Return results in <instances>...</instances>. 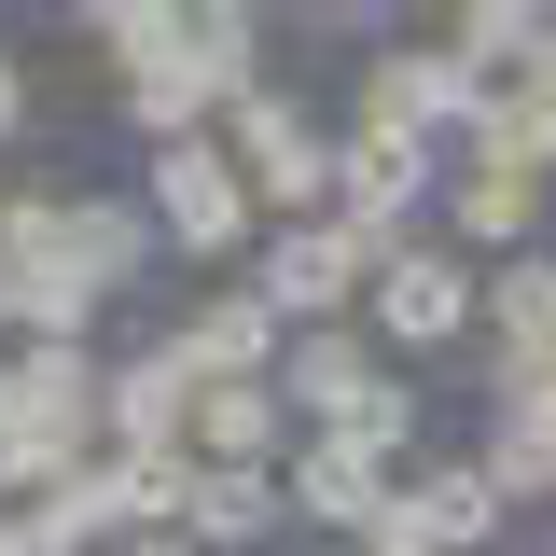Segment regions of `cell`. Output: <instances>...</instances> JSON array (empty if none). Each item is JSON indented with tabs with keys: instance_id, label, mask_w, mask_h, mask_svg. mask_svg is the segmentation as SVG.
I'll use <instances>...</instances> for the list:
<instances>
[{
	"instance_id": "obj_1",
	"label": "cell",
	"mask_w": 556,
	"mask_h": 556,
	"mask_svg": "<svg viewBox=\"0 0 556 556\" xmlns=\"http://www.w3.org/2000/svg\"><path fill=\"white\" fill-rule=\"evenodd\" d=\"M362 334L390 348V362H445V348H486V265L431 223V237H404L390 265H376V292H362Z\"/></svg>"
},
{
	"instance_id": "obj_2",
	"label": "cell",
	"mask_w": 556,
	"mask_h": 556,
	"mask_svg": "<svg viewBox=\"0 0 556 556\" xmlns=\"http://www.w3.org/2000/svg\"><path fill=\"white\" fill-rule=\"evenodd\" d=\"M139 195H153V237H167V251H195V265H237V278H251V251H265V195L237 181V153H223V139L153 153V181H139Z\"/></svg>"
},
{
	"instance_id": "obj_3",
	"label": "cell",
	"mask_w": 556,
	"mask_h": 556,
	"mask_svg": "<svg viewBox=\"0 0 556 556\" xmlns=\"http://www.w3.org/2000/svg\"><path fill=\"white\" fill-rule=\"evenodd\" d=\"M376 265H390V251H376L348 208H320V223H278L265 251H251V292H265L292 334H320V320H348V306L376 292Z\"/></svg>"
},
{
	"instance_id": "obj_4",
	"label": "cell",
	"mask_w": 556,
	"mask_h": 556,
	"mask_svg": "<svg viewBox=\"0 0 556 556\" xmlns=\"http://www.w3.org/2000/svg\"><path fill=\"white\" fill-rule=\"evenodd\" d=\"M223 153H237V181L265 195V237L334 208V139H320V112H306V98H278V84L223 112Z\"/></svg>"
},
{
	"instance_id": "obj_5",
	"label": "cell",
	"mask_w": 556,
	"mask_h": 556,
	"mask_svg": "<svg viewBox=\"0 0 556 556\" xmlns=\"http://www.w3.org/2000/svg\"><path fill=\"white\" fill-rule=\"evenodd\" d=\"M473 112H486V84L445 56V42H376V56H362V98H348L362 139H431V153H459Z\"/></svg>"
},
{
	"instance_id": "obj_6",
	"label": "cell",
	"mask_w": 556,
	"mask_h": 556,
	"mask_svg": "<svg viewBox=\"0 0 556 556\" xmlns=\"http://www.w3.org/2000/svg\"><path fill=\"white\" fill-rule=\"evenodd\" d=\"M404 473H417V459H376L362 431H306V445L278 459V486H292V529H348V543H376V529L404 515Z\"/></svg>"
},
{
	"instance_id": "obj_7",
	"label": "cell",
	"mask_w": 556,
	"mask_h": 556,
	"mask_svg": "<svg viewBox=\"0 0 556 556\" xmlns=\"http://www.w3.org/2000/svg\"><path fill=\"white\" fill-rule=\"evenodd\" d=\"M181 362H195V390H237V376H278V348H292V320H278L251 278H208L195 306H181Z\"/></svg>"
},
{
	"instance_id": "obj_8",
	"label": "cell",
	"mask_w": 556,
	"mask_h": 556,
	"mask_svg": "<svg viewBox=\"0 0 556 556\" xmlns=\"http://www.w3.org/2000/svg\"><path fill=\"white\" fill-rule=\"evenodd\" d=\"M445 237H459L473 265L556 251V237H543V181H529V167H473V153H459V167H445Z\"/></svg>"
},
{
	"instance_id": "obj_9",
	"label": "cell",
	"mask_w": 556,
	"mask_h": 556,
	"mask_svg": "<svg viewBox=\"0 0 556 556\" xmlns=\"http://www.w3.org/2000/svg\"><path fill=\"white\" fill-rule=\"evenodd\" d=\"M306 431H292V404H278V376H237V390H195V459L208 473H278Z\"/></svg>"
},
{
	"instance_id": "obj_10",
	"label": "cell",
	"mask_w": 556,
	"mask_h": 556,
	"mask_svg": "<svg viewBox=\"0 0 556 556\" xmlns=\"http://www.w3.org/2000/svg\"><path fill=\"white\" fill-rule=\"evenodd\" d=\"M153 251H167V237H153V195H70V278H84L98 306H112V292H139V278H153Z\"/></svg>"
},
{
	"instance_id": "obj_11",
	"label": "cell",
	"mask_w": 556,
	"mask_h": 556,
	"mask_svg": "<svg viewBox=\"0 0 556 556\" xmlns=\"http://www.w3.org/2000/svg\"><path fill=\"white\" fill-rule=\"evenodd\" d=\"M404 515L431 529V556H486L515 501H501V486H486V459L459 445V459H417V473H404Z\"/></svg>"
},
{
	"instance_id": "obj_12",
	"label": "cell",
	"mask_w": 556,
	"mask_h": 556,
	"mask_svg": "<svg viewBox=\"0 0 556 556\" xmlns=\"http://www.w3.org/2000/svg\"><path fill=\"white\" fill-rule=\"evenodd\" d=\"M112 445H195V362L167 334L112 362Z\"/></svg>"
},
{
	"instance_id": "obj_13",
	"label": "cell",
	"mask_w": 556,
	"mask_h": 556,
	"mask_svg": "<svg viewBox=\"0 0 556 556\" xmlns=\"http://www.w3.org/2000/svg\"><path fill=\"white\" fill-rule=\"evenodd\" d=\"M181 70H195L223 112L265 98V14H251V0H195V14H181Z\"/></svg>"
},
{
	"instance_id": "obj_14",
	"label": "cell",
	"mask_w": 556,
	"mask_h": 556,
	"mask_svg": "<svg viewBox=\"0 0 556 556\" xmlns=\"http://www.w3.org/2000/svg\"><path fill=\"white\" fill-rule=\"evenodd\" d=\"M486 348H515V362H556V251H515V265H486Z\"/></svg>"
},
{
	"instance_id": "obj_15",
	"label": "cell",
	"mask_w": 556,
	"mask_h": 556,
	"mask_svg": "<svg viewBox=\"0 0 556 556\" xmlns=\"http://www.w3.org/2000/svg\"><path fill=\"white\" fill-rule=\"evenodd\" d=\"M278 529H292V486H278V473H208L195 486V543L208 556H265Z\"/></svg>"
},
{
	"instance_id": "obj_16",
	"label": "cell",
	"mask_w": 556,
	"mask_h": 556,
	"mask_svg": "<svg viewBox=\"0 0 556 556\" xmlns=\"http://www.w3.org/2000/svg\"><path fill=\"white\" fill-rule=\"evenodd\" d=\"M70 28L98 42V70H112V84H139V70H167V56H181V0H84Z\"/></svg>"
},
{
	"instance_id": "obj_17",
	"label": "cell",
	"mask_w": 556,
	"mask_h": 556,
	"mask_svg": "<svg viewBox=\"0 0 556 556\" xmlns=\"http://www.w3.org/2000/svg\"><path fill=\"white\" fill-rule=\"evenodd\" d=\"M486 486L501 501H556V417H486Z\"/></svg>"
},
{
	"instance_id": "obj_18",
	"label": "cell",
	"mask_w": 556,
	"mask_h": 556,
	"mask_svg": "<svg viewBox=\"0 0 556 556\" xmlns=\"http://www.w3.org/2000/svg\"><path fill=\"white\" fill-rule=\"evenodd\" d=\"M0 139H28V70L0 56Z\"/></svg>"
},
{
	"instance_id": "obj_19",
	"label": "cell",
	"mask_w": 556,
	"mask_h": 556,
	"mask_svg": "<svg viewBox=\"0 0 556 556\" xmlns=\"http://www.w3.org/2000/svg\"><path fill=\"white\" fill-rule=\"evenodd\" d=\"M362 556H431V529H417V515H390V529H376Z\"/></svg>"
},
{
	"instance_id": "obj_20",
	"label": "cell",
	"mask_w": 556,
	"mask_h": 556,
	"mask_svg": "<svg viewBox=\"0 0 556 556\" xmlns=\"http://www.w3.org/2000/svg\"><path fill=\"white\" fill-rule=\"evenodd\" d=\"M112 556H208L195 529H139V543H112Z\"/></svg>"
},
{
	"instance_id": "obj_21",
	"label": "cell",
	"mask_w": 556,
	"mask_h": 556,
	"mask_svg": "<svg viewBox=\"0 0 556 556\" xmlns=\"http://www.w3.org/2000/svg\"><path fill=\"white\" fill-rule=\"evenodd\" d=\"M0 556H14V515H0Z\"/></svg>"
}]
</instances>
